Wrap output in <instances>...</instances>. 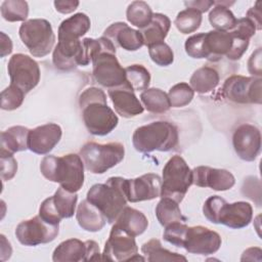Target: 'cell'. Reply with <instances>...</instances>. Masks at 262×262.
<instances>
[{
    "label": "cell",
    "instance_id": "1",
    "mask_svg": "<svg viewBox=\"0 0 262 262\" xmlns=\"http://www.w3.org/2000/svg\"><path fill=\"white\" fill-rule=\"evenodd\" d=\"M84 124L92 135L104 136L111 133L118 125L119 119L107 105L103 90L90 87L84 90L79 98Z\"/></svg>",
    "mask_w": 262,
    "mask_h": 262
},
{
    "label": "cell",
    "instance_id": "2",
    "mask_svg": "<svg viewBox=\"0 0 262 262\" xmlns=\"http://www.w3.org/2000/svg\"><path fill=\"white\" fill-rule=\"evenodd\" d=\"M40 171L46 179L71 192H77L84 184V163L80 155L46 156L41 161Z\"/></svg>",
    "mask_w": 262,
    "mask_h": 262
},
{
    "label": "cell",
    "instance_id": "3",
    "mask_svg": "<svg viewBox=\"0 0 262 262\" xmlns=\"http://www.w3.org/2000/svg\"><path fill=\"white\" fill-rule=\"evenodd\" d=\"M125 180L119 176L110 177L105 183H96L87 191L86 200L93 204L111 224L116 221L128 202Z\"/></svg>",
    "mask_w": 262,
    "mask_h": 262
},
{
    "label": "cell",
    "instance_id": "4",
    "mask_svg": "<svg viewBox=\"0 0 262 262\" xmlns=\"http://www.w3.org/2000/svg\"><path fill=\"white\" fill-rule=\"evenodd\" d=\"M178 129L167 121H157L138 127L132 135V143L139 152L169 151L178 144Z\"/></svg>",
    "mask_w": 262,
    "mask_h": 262
},
{
    "label": "cell",
    "instance_id": "5",
    "mask_svg": "<svg viewBox=\"0 0 262 262\" xmlns=\"http://www.w3.org/2000/svg\"><path fill=\"white\" fill-rule=\"evenodd\" d=\"M203 213L210 222L223 224L233 229L248 226L253 217V209L249 203L235 202L228 204L218 195H212L206 200Z\"/></svg>",
    "mask_w": 262,
    "mask_h": 262
},
{
    "label": "cell",
    "instance_id": "6",
    "mask_svg": "<svg viewBox=\"0 0 262 262\" xmlns=\"http://www.w3.org/2000/svg\"><path fill=\"white\" fill-rule=\"evenodd\" d=\"M102 39V48L92 59V74L99 85L110 89L126 83V73L116 57L114 43L103 36Z\"/></svg>",
    "mask_w": 262,
    "mask_h": 262
},
{
    "label": "cell",
    "instance_id": "7",
    "mask_svg": "<svg viewBox=\"0 0 262 262\" xmlns=\"http://www.w3.org/2000/svg\"><path fill=\"white\" fill-rule=\"evenodd\" d=\"M125 155L124 145L120 142L100 144L87 142L80 149V157L87 171L93 174H102L118 165Z\"/></svg>",
    "mask_w": 262,
    "mask_h": 262
},
{
    "label": "cell",
    "instance_id": "8",
    "mask_svg": "<svg viewBox=\"0 0 262 262\" xmlns=\"http://www.w3.org/2000/svg\"><path fill=\"white\" fill-rule=\"evenodd\" d=\"M192 184V171L185 160L175 155L163 169L161 198H170L180 203Z\"/></svg>",
    "mask_w": 262,
    "mask_h": 262
},
{
    "label": "cell",
    "instance_id": "9",
    "mask_svg": "<svg viewBox=\"0 0 262 262\" xmlns=\"http://www.w3.org/2000/svg\"><path fill=\"white\" fill-rule=\"evenodd\" d=\"M23 43L35 57H43L52 50L55 35L51 24L44 18H33L24 21L18 30Z\"/></svg>",
    "mask_w": 262,
    "mask_h": 262
},
{
    "label": "cell",
    "instance_id": "10",
    "mask_svg": "<svg viewBox=\"0 0 262 262\" xmlns=\"http://www.w3.org/2000/svg\"><path fill=\"white\" fill-rule=\"evenodd\" d=\"M261 84V78L233 75L225 80L222 92L226 99L234 103L260 104L262 100Z\"/></svg>",
    "mask_w": 262,
    "mask_h": 262
},
{
    "label": "cell",
    "instance_id": "11",
    "mask_svg": "<svg viewBox=\"0 0 262 262\" xmlns=\"http://www.w3.org/2000/svg\"><path fill=\"white\" fill-rule=\"evenodd\" d=\"M10 84L18 87L25 93L35 88L40 81V68L36 60L27 54H13L7 64Z\"/></svg>",
    "mask_w": 262,
    "mask_h": 262
},
{
    "label": "cell",
    "instance_id": "12",
    "mask_svg": "<svg viewBox=\"0 0 262 262\" xmlns=\"http://www.w3.org/2000/svg\"><path fill=\"white\" fill-rule=\"evenodd\" d=\"M59 224L45 221L40 215L21 221L15 229L18 242L24 246L35 247L52 242L58 234Z\"/></svg>",
    "mask_w": 262,
    "mask_h": 262
},
{
    "label": "cell",
    "instance_id": "13",
    "mask_svg": "<svg viewBox=\"0 0 262 262\" xmlns=\"http://www.w3.org/2000/svg\"><path fill=\"white\" fill-rule=\"evenodd\" d=\"M137 252L135 237L114 225L105 242L101 258L107 261H144L145 258L139 256Z\"/></svg>",
    "mask_w": 262,
    "mask_h": 262
},
{
    "label": "cell",
    "instance_id": "14",
    "mask_svg": "<svg viewBox=\"0 0 262 262\" xmlns=\"http://www.w3.org/2000/svg\"><path fill=\"white\" fill-rule=\"evenodd\" d=\"M77 201L76 192H71L60 186L52 196L43 201L39 208V215L49 223L59 224L61 219L71 218L74 215Z\"/></svg>",
    "mask_w": 262,
    "mask_h": 262
},
{
    "label": "cell",
    "instance_id": "15",
    "mask_svg": "<svg viewBox=\"0 0 262 262\" xmlns=\"http://www.w3.org/2000/svg\"><path fill=\"white\" fill-rule=\"evenodd\" d=\"M99 247L94 241L82 242L78 238H69L61 242L54 250L52 260L54 262H80L90 260H102Z\"/></svg>",
    "mask_w": 262,
    "mask_h": 262
},
{
    "label": "cell",
    "instance_id": "16",
    "mask_svg": "<svg viewBox=\"0 0 262 262\" xmlns=\"http://www.w3.org/2000/svg\"><path fill=\"white\" fill-rule=\"evenodd\" d=\"M221 246V236L214 230L198 225L188 227L183 248L191 254L210 255L216 253Z\"/></svg>",
    "mask_w": 262,
    "mask_h": 262
},
{
    "label": "cell",
    "instance_id": "17",
    "mask_svg": "<svg viewBox=\"0 0 262 262\" xmlns=\"http://www.w3.org/2000/svg\"><path fill=\"white\" fill-rule=\"evenodd\" d=\"M232 144L236 155L246 162H253L261 149L260 130L252 124L238 126L232 135Z\"/></svg>",
    "mask_w": 262,
    "mask_h": 262
},
{
    "label": "cell",
    "instance_id": "18",
    "mask_svg": "<svg viewBox=\"0 0 262 262\" xmlns=\"http://www.w3.org/2000/svg\"><path fill=\"white\" fill-rule=\"evenodd\" d=\"M162 179L158 174L147 173L134 179L125 180V193L128 202L137 203L154 200L161 195Z\"/></svg>",
    "mask_w": 262,
    "mask_h": 262
},
{
    "label": "cell",
    "instance_id": "19",
    "mask_svg": "<svg viewBox=\"0 0 262 262\" xmlns=\"http://www.w3.org/2000/svg\"><path fill=\"white\" fill-rule=\"evenodd\" d=\"M191 171L192 183L199 187H210L214 190L223 191L230 189L235 183L232 173L225 169L199 166Z\"/></svg>",
    "mask_w": 262,
    "mask_h": 262
},
{
    "label": "cell",
    "instance_id": "20",
    "mask_svg": "<svg viewBox=\"0 0 262 262\" xmlns=\"http://www.w3.org/2000/svg\"><path fill=\"white\" fill-rule=\"evenodd\" d=\"M62 131L59 125L47 123L30 130L28 148L37 155H46L59 142Z\"/></svg>",
    "mask_w": 262,
    "mask_h": 262
},
{
    "label": "cell",
    "instance_id": "21",
    "mask_svg": "<svg viewBox=\"0 0 262 262\" xmlns=\"http://www.w3.org/2000/svg\"><path fill=\"white\" fill-rule=\"evenodd\" d=\"M108 96L115 111L124 118H132L143 113V106L128 82L118 87L110 88Z\"/></svg>",
    "mask_w": 262,
    "mask_h": 262
},
{
    "label": "cell",
    "instance_id": "22",
    "mask_svg": "<svg viewBox=\"0 0 262 262\" xmlns=\"http://www.w3.org/2000/svg\"><path fill=\"white\" fill-rule=\"evenodd\" d=\"M103 37L110 39L115 46L117 44L127 51H136L144 45L140 32L121 21L112 24L104 31Z\"/></svg>",
    "mask_w": 262,
    "mask_h": 262
},
{
    "label": "cell",
    "instance_id": "23",
    "mask_svg": "<svg viewBox=\"0 0 262 262\" xmlns=\"http://www.w3.org/2000/svg\"><path fill=\"white\" fill-rule=\"evenodd\" d=\"M232 34L230 32L210 31L204 33L205 58L210 61H218L226 56L232 47Z\"/></svg>",
    "mask_w": 262,
    "mask_h": 262
},
{
    "label": "cell",
    "instance_id": "24",
    "mask_svg": "<svg viewBox=\"0 0 262 262\" xmlns=\"http://www.w3.org/2000/svg\"><path fill=\"white\" fill-rule=\"evenodd\" d=\"M30 130L24 126H12L1 133V156H13L14 152L28 149Z\"/></svg>",
    "mask_w": 262,
    "mask_h": 262
},
{
    "label": "cell",
    "instance_id": "25",
    "mask_svg": "<svg viewBox=\"0 0 262 262\" xmlns=\"http://www.w3.org/2000/svg\"><path fill=\"white\" fill-rule=\"evenodd\" d=\"M114 225L135 237L145 231L148 226V220L142 212L126 206L119 214Z\"/></svg>",
    "mask_w": 262,
    "mask_h": 262
},
{
    "label": "cell",
    "instance_id": "26",
    "mask_svg": "<svg viewBox=\"0 0 262 262\" xmlns=\"http://www.w3.org/2000/svg\"><path fill=\"white\" fill-rule=\"evenodd\" d=\"M90 18L82 12L61 21L58 27V41H78L90 29Z\"/></svg>",
    "mask_w": 262,
    "mask_h": 262
},
{
    "label": "cell",
    "instance_id": "27",
    "mask_svg": "<svg viewBox=\"0 0 262 262\" xmlns=\"http://www.w3.org/2000/svg\"><path fill=\"white\" fill-rule=\"evenodd\" d=\"M76 219L82 229L90 232L101 230L106 222L104 215L87 200L82 201L78 206Z\"/></svg>",
    "mask_w": 262,
    "mask_h": 262
},
{
    "label": "cell",
    "instance_id": "28",
    "mask_svg": "<svg viewBox=\"0 0 262 262\" xmlns=\"http://www.w3.org/2000/svg\"><path fill=\"white\" fill-rule=\"evenodd\" d=\"M170 27L171 20L167 15L162 13H154L150 23L140 31L143 38V43L148 47L150 45L164 42Z\"/></svg>",
    "mask_w": 262,
    "mask_h": 262
},
{
    "label": "cell",
    "instance_id": "29",
    "mask_svg": "<svg viewBox=\"0 0 262 262\" xmlns=\"http://www.w3.org/2000/svg\"><path fill=\"white\" fill-rule=\"evenodd\" d=\"M190 87L198 93H208L214 90L219 84V74L211 67L198 69L190 77Z\"/></svg>",
    "mask_w": 262,
    "mask_h": 262
},
{
    "label": "cell",
    "instance_id": "30",
    "mask_svg": "<svg viewBox=\"0 0 262 262\" xmlns=\"http://www.w3.org/2000/svg\"><path fill=\"white\" fill-rule=\"evenodd\" d=\"M178 204L179 203L170 198H162L158 203L156 207V216L162 226L166 227L174 222L186 221V217L182 215Z\"/></svg>",
    "mask_w": 262,
    "mask_h": 262
},
{
    "label": "cell",
    "instance_id": "31",
    "mask_svg": "<svg viewBox=\"0 0 262 262\" xmlns=\"http://www.w3.org/2000/svg\"><path fill=\"white\" fill-rule=\"evenodd\" d=\"M140 98L146 111L152 114H163L171 107L168 94L159 88H147L143 90Z\"/></svg>",
    "mask_w": 262,
    "mask_h": 262
},
{
    "label": "cell",
    "instance_id": "32",
    "mask_svg": "<svg viewBox=\"0 0 262 262\" xmlns=\"http://www.w3.org/2000/svg\"><path fill=\"white\" fill-rule=\"evenodd\" d=\"M141 251L143 255L146 256L145 260L149 262H158V261H186L187 259L178 254L171 252L162 247V244L159 239L152 238L148 242L144 243L141 247Z\"/></svg>",
    "mask_w": 262,
    "mask_h": 262
},
{
    "label": "cell",
    "instance_id": "33",
    "mask_svg": "<svg viewBox=\"0 0 262 262\" xmlns=\"http://www.w3.org/2000/svg\"><path fill=\"white\" fill-rule=\"evenodd\" d=\"M214 4H216V6L209 13V21L211 26L216 31H231L236 24L235 16L231 10L221 2H215Z\"/></svg>",
    "mask_w": 262,
    "mask_h": 262
},
{
    "label": "cell",
    "instance_id": "34",
    "mask_svg": "<svg viewBox=\"0 0 262 262\" xmlns=\"http://www.w3.org/2000/svg\"><path fill=\"white\" fill-rule=\"evenodd\" d=\"M152 15L151 8L144 1H133L129 4L126 11L128 21L139 29L145 28L150 23Z\"/></svg>",
    "mask_w": 262,
    "mask_h": 262
},
{
    "label": "cell",
    "instance_id": "35",
    "mask_svg": "<svg viewBox=\"0 0 262 262\" xmlns=\"http://www.w3.org/2000/svg\"><path fill=\"white\" fill-rule=\"evenodd\" d=\"M2 17L10 23L26 21L29 14L28 2L23 0H5L1 4Z\"/></svg>",
    "mask_w": 262,
    "mask_h": 262
},
{
    "label": "cell",
    "instance_id": "36",
    "mask_svg": "<svg viewBox=\"0 0 262 262\" xmlns=\"http://www.w3.org/2000/svg\"><path fill=\"white\" fill-rule=\"evenodd\" d=\"M174 24L182 34L193 33L202 24V13L193 8H186L177 14Z\"/></svg>",
    "mask_w": 262,
    "mask_h": 262
},
{
    "label": "cell",
    "instance_id": "37",
    "mask_svg": "<svg viewBox=\"0 0 262 262\" xmlns=\"http://www.w3.org/2000/svg\"><path fill=\"white\" fill-rule=\"evenodd\" d=\"M126 81L134 91L145 90L150 83V74L146 68L141 64H132L125 69Z\"/></svg>",
    "mask_w": 262,
    "mask_h": 262
},
{
    "label": "cell",
    "instance_id": "38",
    "mask_svg": "<svg viewBox=\"0 0 262 262\" xmlns=\"http://www.w3.org/2000/svg\"><path fill=\"white\" fill-rule=\"evenodd\" d=\"M194 91L187 83H178L174 85L168 93L170 104L173 107H182L187 105L193 98Z\"/></svg>",
    "mask_w": 262,
    "mask_h": 262
},
{
    "label": "cell",
    "instance_id": "39",
    "mask_svg": "<svg viewBox=\"0 0 262 262\" xmlns=\"http://www.w3.org/2000/svg\"><path fill=\"white\" fill-rule=\"evenodd\" d=\"M25 94L21 89L10 84L1 92V108L5 111L16 110L21 105Z\"/></svg>",
    "mask_w": 262,
    "mask_h": 262
},
{
    "label": "cell",
    "instance_id": "40",
    "mask_svg": "<svg viewBox=\"0 0 262 262\" xmlns=\"http://www.w3.org/2000/svg\"><path fill=\"white\" fill-rule=\"evenodd\" d=\"M148 54L151 60L161 67L170 66L174 60V54L171 47L165 42L148 46Z\"/></svg>",
    "mask_w": 262,
    "mask_h": 262
},
{
    "label": "cell",
    "instance_id": "41",
    "mask_svg": "<svg viewBox=\"0 0 262 262\" xmlns=\"http://www.w3.org/2000/svg\"><path fill=\"white\" fill-rule=\"evenodd\" d=\"M188 226L182 222H174L165 227V231L163 233L164 239L168 243L183 248L186 230Z\"/></svg>",
    "mask_w": 262,
    "mask_h": 262
},
{
    "label": "cell",
    "instance_id": "42",
    "mask_svg": "<svg viewBox=\"0 0 262 262\" xmlns=\"http://www.w3.org/2000/svg\"><path fill=\"white\" fill-rule=\"evenodd\" d=\"M185 51L192 58H205L204 33L190 36L185 41Z\"/></svg>",
    "mask_w": 262,
    "mask_h": 262
},
{
    "label": "cell",
    "instance_id": "43",
    "mask_svg": "<svg viewBox=\"0 0 262 262\" xmlns=\"http://www.w3.org/2000/svg\"><path fill=\"white\" fill-rule=\"evenodd\" d=\"M229 32L232 34L233 42H232V47H231L229 53L226 55V57L230 60H237L247 51V49L249 47V39H247L243 36H239V35L233 33L232 31H229Z\"/></svg>",
    "mask_w": 262,
    "mask_h": 262
},
{
    "label": "cell",
    "instance_id": "44",
    "mask_svg": "<svg viewBox=\"0 0 262 262\" xmlns=\"http://www.w3.org/2000/svg\"><path fill=\"white\" fill-rule=\"evenodd\" d=\"M1 177L3 180H10L14 177L17 170V162L13 156H1Z\"/></svg>",
    "mask_w": 262,
    "mask_h": 262
},
{
    "label": "cell",
    "instance_id": "45",
    "mask_svg": "<svg viewBox=\"0 0 262 262\" xmlns=\"http://www.w3.org/2000/svg\"><path fill=\"white\" fill-rule=\"evenodd\" d=\"M231 31L250 40V38L255 35L256 27L251 19H249L248 17H243V18L236 19V24Z\"/></svg>",
    "mask_w": 262,
    "mask_h": 262
},
{
    "label": "cell",
    "instance_id": "46",
    "mask_svg": "<svg viewBox=\"0 0 262 262\" xmlns=\"http://www.w3.org/2000/svg\"><path fill=\"white\" fill-rule=\"evenodd\" d=\"M248 70L251 75L257 76L260 78L262 75V66H261V48H258L255 52L252 53L248 60Z\"/></svg>",
    "mask_w": 262,
    "mask_h": 262
},
{
    "label": "cell",
    "instance_id": "47",
    "mask_svg": "<svg viewBox=\"0 0 262 262\" xmlns=\"http://www.w3.org/2000/svg\"><path fill=\"white\" fill-rule=\"evenodd\" d=\"M54 6L55 9L63 14H68L73 12L74 10L77 9L79 6V1H74V0H57L54 1Z\"/></svg>",
    "mask_w": 262,
    "mask_h": 262
},
{
    "label": "cell",
    "instance_id": "48",
    "mask_svg": "<svg viewBox=\"0 0 262 262\" xmlns=\"http://www.w3.org/2000/svg\"><path fill=\"white\" fill-rule=\"evenodd\" d=\"M260 2H257L255 6L250 8L247 12V16L249 19L253 21L256 27V30L262 29V21H261V10H260Z\"/></svg>",
    "mask_w": 262,
    "mask_h": 262
},
{
    "label": "cell",
    "instance_id": "49",
    "mask_svg": "<svg viewBox=\"0 0 262 262\" xmlns=\"http://www.w3.org/2000/svg\"><path fill=\"white\" fill-rule=\"evenodd\" d=\"M215 1H207V0H201V1H186L184 4L187 6V8H193L201 13L206 12L211 8L212 5H214Z\"/></svg>",
    "mask_w": 262,
    "mask_h": 262
},
{
    "label": "cell",
    "instance_id": "50",
    "mask_svg": "<svg viewBox=\"0 0 262 262\" xmlns=\"http://www.w3.org/2000/svg\"><path fill=\"white\" fill-rule=\"evenodd\" d=\"M0 36H1V54H0V56L4 57L11 53L12 42H11V39L3 32L0 33Z\"/></svg>",
    "mask_w": 262,
    "mask_h": 262
}]
</instances>
